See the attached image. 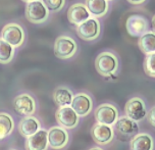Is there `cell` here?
<instances>
[{"mask_svg": "<svg viewBox=\"0 0 155 150\" xmlns=\"http://www.w3.org/2000/svg\"><path fill=\"white\" fill-rule=\"evenodd\" d=\"M94 118L98 124L113 126L120 118L117 107L111 103H102L96 107L94 112Z\"/></svg>", "mask_w": 155, "mask_h": 150, "instance_id": "cell-6", "label": "cell"}, {"mask_svg": "<svg viewBox=\"0 0 155 150\" xmlns=\"http://www.w3.org/2000/svg\"><path fill=\"white\" fill-rule=\"evenodd\" d=\"M12 105L15 112L23 116L34 115L36 112V109H37L36 100L29 93H23L15 96L13 98Z\"/></svg>", "mask_w": 155, "mask_h": 150, "instance_id": "cell-10", "label": "cell"}, {"mask_svg": "<svg viewBox=\"0 0 155 150\" xmlns=\"http://www.w3.org/2000/svg\"><path fill=\"white\" fill-rule=\"evenodd\" d=\"M152 27H153V30L155 31V15H153V18H152Z\"/></svg>", "mask_w": 155, "mask_h": 150, "instance_id": "cell-29", "label": "cell"}, {"mask_svg": "<svg viewBox=\"0 0 155 150\" xmlns=\"http://www.w3.org/2000/svg\"><path fill=\"white\" fill-rule=\"evenodd\" d=\"M144 72L150 78H155V52L146 54L143 63Z\"/></svg>", "mask_w": 155, "mask_h": 150, "instance_id": "cell-24", "label": "cell"}, {"mask_svg": "<svg viewBox=\"0 0 155 150\" xmlns=\"http://www.w3.org/2000/svg\"><path fill=\"white\" fill-rule=\"evenodd\" d=\"M48 147L47 130L42 129V128L35 134L27 137L26 142H25L26 150H47Z\"/></svg>", "mask_w": 155, "mask_h": 150, "instance_id": "cell-15", "label": "cell"}, {"mask_svg": "<svg viewBox=\"0 0 155 150\" xmlns=\"http://www.w3.org/2000/svg\"><path fill=\"white\" fill-rule=\"evenodd\" d=\"M107 1H111V0H107Z\"/></svg>", "mask_w": 155, "mask_h": 150, "instance_id": "cell-32", "label": "cell"}, {"mask_svg": "<svg viewBox=\"0 0 155 150\" xmlns=\"http://www.w3.org/2000/svg\"><path fill=\"white\" fill-rule=\"evenodd\" d=\"M120 68L118 57L111 51H103L95 59V68L102 77H111L117 73Z\"/></svg>", "mask_w": 155, "mask_h": 150, "instance_id": "cell-1", "label": "cell"}, {"mask_svg": "<svg viewBox=\"0 0 155 150\" xmlns=\"http://www.w3.org/2000/svg\"><path fill=\"white\" fill-rule=\"evenodd\" d=\"M127 1H128L129 3L133 4V5H140V4L144 3L146 0H127Z\"/></svg>", "mask_w": 155, "mask_h": 150, "instance_id": "cell-27", "label": "cell"}, {"mask_svg": "<svg viewBox=\"0 0 155 150\" xmlns=\"http://www.w3.org/2000/svg\"><path fill=\"white\" fill-rule=\"evenodd\" d=\"M23 1H25V2H29V1H31V0H23Z\"/></svg>", "mask_w": 155, "mask_h": 150, "instance_id": "cell-30", "label": "cell"}, {"mask_svg": "<svg viewBox=\"0 0 155 150\" xmlns=\"http://www.w3.org/2000/svg\"><path fill=\"white\" fill-rule=\"evenodd\" d=\"M126 29L132 37H140L145 32L149 31L148 19L140 15H131L127 18Z\"/></svg>", "mask_w": 155, "mask_h": 150, "instance_id": "cell-14", "label": "cell"}, {"mask_svg": "<svg viewBox=\"0 0 155 150\" xmlns=\"http://www.w3.org/2000/svg\"><path fill=\"white\" fill-rule=\"evenodd\" d=\"M15 129V119L9 113L0 112V141L4 140Z\"/></svg>", "mask_w": 155, "mask_h": 150, "instance_id": "cell-22", "label": "cell"}, {"mask_svg": "<svg viewBox=\"0 0 155 150\" xmlns=\"http://www.w3.org/2000/svg\"><path fill=\"white\" fill-rule=\"evenodd\" d=\"M74 94L70 88L65 86H59L53 91V100L59 107L71 106Z\"/></svg>", "mask_w": 155, "mask_h": 150, "instance_id": "cell-20", "label": "cell"}, {"mask_svg": "<svg viewBox=\"0 0 155 150\" xmlns=\"http://www.w3.org/2000/svg\"><path fill=\"white\" fill-rule=\"evenodd\" d=\"M9 150H18V149H9Z\"/></svg>", "mask_w": 155, "mask_h": 150, "instance_id": "cell-31", "label": "cell"}, {"mask_svg": "<svg viewBox=\"0 0 155 150\" xmlns=\"http://www.w3.org/2000/svg\"><path fill=\"white\" fill-rule=\"evenodd\" d=\"M49 12H59L65 5V0H43Z\"/></svg>", "mask_w": 155, "mask_h": 150, "instance_id": "cell-25", "label": "cell"}, {"mask_svg": "<svg viewBox=\"0 0 155 150\" xmlns=\"http://www.w3.org/2000/svg\"><path fill=\"white\" fill-rule=\"evenodd\" d=\"M42 128L41 122L35 115H26L19 121L18 123V132L23 137H29Z\"/></svg>", "mask_w": 155, "mask_h": 150, "instance_id": "cell-17", "label": "cell"}, {"mask_svg": "<svg viewBox=\"0 0 155 150\" xmlns=\"http://www.w3.org/2000/svg\"><path fill=\"white\" fill-rule=\"evenodd\" d=\"M146 118H147L148 123L150 124L153 128H155V105H153V106H152L147 112Z\"/></svg>", "mask_w": 155, "mask_h": 150, "instance_id": "cell-26", "label": "cell"}, {"mask_svg": "<svg viewBox=\"0 0 155 150\" xmlns=\"http://www.w3.org/2000/svg\"><path fill=\"white\" fill-rule=\"evenodd\" d=\"M13 56H15V47L0 38V63L2 65L9 63Z\"/></svg>", "mask_w": 155, "mask_h": 150, "instance_id": "cell-23", "label": "cell"}, {"mask_svg": "<svg viewBox=\"0 0 155 150\" xmlns=\"http://www.w3.org/2000/svg\"><path fill=\"white\" fill-rule=\"evenodd\" d=\"M138 46L145 54L155 52V31H147L139 37Z\"/></svg>", "mask_w": 155, "mask_h": 150, "instance_id": "cell-21", "label": "cell"}, {"mask_svg": "<svg viewBox=\"0 0 155 150\" xmlns=\"http://www.w3.org/2000/svg\"><path fill=\"white\" fill-rule=\"evenodd\" d=\"M112 127L114 133L117 134L118 137L124 139H132L140 131V127L137 122L129 118L127 115L120 116Z\"/></svg>", "mask_w": 155, "mask_h": 150, "instance_id": "cell-8", "label": "cell"}, {"mask_svg": "<svg viewBox=\"0 0 155 150\" xmlns=\"http://www.w3.org/2000/svg\"><path fill=\"white\" fill-rule=\"evenodd\" d=\"M1 38L15 48H18L24 44L26 34L23 27L18 24H7L1 31Z\"/></svg>", "mask_w": 155, "mask_h": 150, "instance_id": "cell-5", "label": "cell"}, {"mask_svg": "<svg viewBox=\"0 0 155 150\" xmlns=\"http://www.w3.org/2000/svg\"><path fill=\"white\" fill-rule=\"evenodd\" d=\"M71 107L73 108L80 118L89 115L93 110V98L90 94L80 92L74 95Z\"/></svg>", "mask_w": 155, "mask_h": 150, "instance_id": "cell-11", "label": "cell"}, {"mask_svg": "<svg viewBox=\"0 0 155 150\" xmlns=\"http://www.w3.org/2000/svg\"><path fill=\"white\" fill-rule=\"evenodd\" d=\"M48 145L54 150L63 149L70 142V134L68 130L60 126H53L47 130Z\"/></svg>", "mask_w": 155, "mask_h": 150, "instance_id": "cell-9", "label": "cell"}, {"mask_svg": "<svg viewBox=\"0 0 155 150\" xmlns=\"http://www.w3.org/2000/svg\"><path fill=\"white\" fill-rule=\"evenodd\" d=\"M88 150H104L102 147H98V146H94V147H91Z\"/></svg>", "mask_w": 155, "mask_h": 150, "instance_id": "cell-28", "label": "cell"}, {"mask_svg": "<svg viewBox=\"0 0 155 150\" xmlns=\"http://www.w3.org/2000/svg\"><path fill=\"white\" fill-rule=\"evenodd\" d=\"M155 140L149 133H138L130 141V150H154Z\"/></svg>", "mask_w": 155, "mask_h": 150, "instance_id": "cell-16", "label": "cell"}, {"mask_svg": "<svg viewBox=\"0 0 155 150\" xmlns=\"http://www.w3.org/2000/svg\"><path fill=\"white\" fill-rule=\"evenodd\" d=\"M77 42L70 36L61 35L54 42V54L59 59H70L77 53Z\"/></svg>", "mask_w": 155, "mask_h": 150, "instance_id": "cell-4", "label": "cell"}, {"mask_svg": "<svg viewBox=\"0 0 155 150\" xmlns=\"http://www.w3.org/2000/svg\"><path fill=\"white\" fill-rule=\"evenodd\" d=\"M148 108L145 100L139 96H134L130 98L124 105V113L129 118L140 123L146 118Z\"/></svg>", "mask_w": 155, "mask_h": 150, "instance_id": "cell-3", "label": "cell"}, {"mask_svg": "<svg viewBox=\"0 0 155 150\" xmlns=\"http://www.w3.org/2000/svg\"><path fill=\"white\" fill-rule=\"evenodd\" d=\"M49 16V10L43 0H31L26 5V18L32 24H43Z\"/></svg>", "mask_w": 155, "mask_h": 150, "instance_id": "cell-2", "label": "cell"}, {"mask_svg": "<svg viewBox=\"0 0 155 150\" xmlns=\"http://www.w3.org/2000/svg\"><path fill=\"white\" fill-rule=\"evenodd\" d=\"M89 18H91L90 12H88L86 5L83 3H74L68 10V21H70V23L76 25V26L82 24L83 22H85Z\"/></svg>", "mask_w": 155, "mask_h": 150, "instance_id": "cell-18", "label": "cell"}, {"mask_svg": "<svg viewBox=\"0 0 155 150\" xmlns=\"http://www.w3.org/2000/svg\"><path fill=\"white\" fill-rule=\"evenodd\" d=\"M114 130L112 126H107L103 124H95L91 129V136L94 142L100 146H104L112 142L114 139Z\"/></svg>", "mask_w": 155, "mask_h": 150, "instance_id": "cell-13", "label": "cell"}, {"mask_svg": "<svg viewBox=\"0 0 155 150\" xmlns=\"http://www.w3.org/2000/svg\"><path fill=\"white\" fill-rule=\"evenodd\" d=\"M55 118L58 126L66 130L74 129L80 123V116L71 106H61L55 112Z\"/></svg>", "mask_w": 155, "mask_h": 150, "instance_id": "cell-12", "label": "cell"}, {"mask_svg": "<svg viewBox=\"0 0 155 150\" xmlns=\"http://www.w3.org/2000/svg\"><path fill=\"white\" fill-rule=\"evenodd\" d=\"M85 5L94 18H102L108 12L109 3L107 0H86Z\"/></svg>", "mask_w": 155, "mask_h": 150, "instance_id": "cell-19", "label": "cell"}, {"mask_svg": "<svg viewBox=\"0 0 155 150\" xmlns=\"http://www.w3.org/2000/svg\"><path fill=\"white\" fill-rule=\"evenodd\" d=\"M101 25L98 18H89L77 26V33L80 38L85 41H94L99 37Z\"/></svg>", "mask_w": 155, "mask_h": 150, "instance_id": "cell-7", "label": "cell"}]
</instances>
